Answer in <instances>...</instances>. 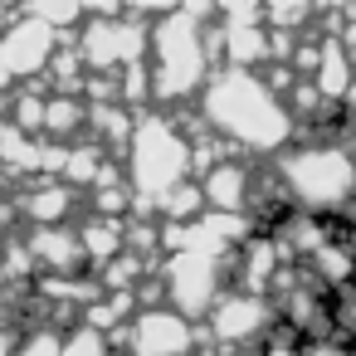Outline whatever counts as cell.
Returning a JSON list of instances; mask_svg holds the SVG:
<instances>
[{"label": "cell", "mask_w": 356, "mask_h": 356, "mask_svg": "<svg viewBox=\"0 0 356 356\" xmlns=\"http://www.w3.org/2000/svg\"><path fill=\"white\" fill-rule=\"evenodd\" d=\"M200 118L239 156H268V161L298 132L283 93L264 79V69H229V64L215 69L210 83L200 88Z\"/></svg>", "instance_id": "cell-1"}, {"label": "cell", "mask_w": 356, "mask_h": 356, "mask_svg": "<svg viewBox=\"0 0 356 356\" xmlns=\"http://www.w3.org/2000/svg\"><path fill=\"white\" fill-rule=\"evenodd\" d=\"M215 64V30L205 25V0L152 20L147 35V69H152V98L156 103H186L200 98Z\"/></svg>", "instance_id": "cell-2"}, {"label": "cell", "mask_w": 356, "mask_h": 356, "mask_svg": "<svg viewBox=\"0 0 356 356\" xmlns=\"http://www.w3.org/2000/svg\"><path fill=\"white\" fill-rule=\"evenodd\" d=\"M122 152H127L122 156V176L132 186V215L156 210L166 191H176L181 181L195 176V166H191V137L166 113H137L132 118V137H127Z\"/></svg>", "instance_id": "cell-3"}, {"label": "cell", "mask_w": 356, "mask_h": 356, "mask_svg": "<svg viewBox=\"0 0 356 356\" xmlns=\"http://www.w3.org/2000/svg\"><path fill=\"white\" fill-rule=\"evenodd\" d=\"M273 181L293 210L307 215H341L356 200V161L346 142L312 137L302 147H283L273 156Z\"/></svg>", "instance_id": "cell-4"}, {"label": "cell", "mask_w": 356, "mask_h": 356, "mask_svg": "<svg viewBox=\"0 0 356 356\" xmlns=\"http://www.w3.org/2000/svg\"><path fill=\"white\" fill-rule=\"evenodd\" d=\"M225 288H229V254H215V249H195L191 244V249H171L166 264H161V293L191 322H200Z\"/></svg>", "instance_id": "cell-5"}, {"label": "cell", "mask_w": 356, "mask_h": 356, "mask_svg": "<svg viewBox=\"0 0 356 356\" xmlns=\"http://www.w3.org/2000/svg\"><path fill=\"white\" fill-rule=\"evenodd\" d=\"M147 35H152V25L142 20V15H118V10H108V15H88L83 25H79V54H83V64H88V74H118V69H127V64H142L147 59Z\"/></svg>", "instance_id": "cell-6"}, {"label": "cell", "mask_w": 356, "mask_h": 356, "mask_svg": "<svg viewBox=\"0 0 356 356\" xmlns=\"http://www.w3.org/2000/svg\"><path fill=\"white\" fill-rule=\"evenodd\" d=\"M278 322L273 302L264 293H244V288H225L215 298V307L200 317V337L215 346V356L225 351H244V346H259V337Z\"/></svg>", "instance_id": "cell-7"}, {"label": "cell", "mask_w": 356, "mask_h": 356, "mask_svg": "<svg viewBox=\"0 0 356 356\" xmlns=\"http://www.w3.org/2000/svg\"><path fill=\"white\" fill-rule=\"evenodd\" d=\"M113 337L127 346V356H195V346H200V327L186 312H176L171 302L137 307L127 317V327Z\"/></svg>", "instance_id": "cell-8"}, {"label": "cell", "mask_w": 356, "mask_h": 356, "mask_svg": "<svg viewBox=\"0 0 356 356\" xmlns=\"http://www.w3.org/2000/svg\"><path fill=\"white\" fill-rule=\"evenodd\" d=\"M195 181H200L205 210H244L249 215V205H254V161L249 156L229 152V156L210 161Z\"/></svg>", "instance_id": "cell-9"}, {"label": "cell", "mask_w": 356, "mask_h": 356, "mask_svg": "<svg viewBox=\"0 0 356 356\" xmlns=\"http://www.w3.org/2000/svg\"><path fill=\"white\" fill-rule=\"evenodd\" d=\"M25 249H30L35 268H44V273H79L83 268V244H79V229H69V225H35L25 234Z\"/></svg>", "instance_id": "cell-10"}, {"label": "cell", "mask_w": 356, "mask_h": 356, "mask_svg": "<svg viewBox=\"0 0 356 356\" xmlns=\"http://www.w3.org/2000/svg\"><path fill=\"white\" fill-rule=\"evenodd\" d=\"M74 205H79V191H74L64 176H40V181L20 195V210H25V220H35V225H69Z\"/></svg>", "instance_id": "cell-11"}, {"label": "cell", "mask_w": 356, "mask_h": 356, "mask_svg": "<svg viewBox=\"0 0 356 356\" xmlns=\"http://www.w3.org/2000/svg\"><path fill=\"white\" fill-rule=\"evenodd\" d=\"M83 127H88V98L83 93H49L44 98V127H40V137L74 142Z\"/></svg>", "instance_id": "cell-12"}, {"label": "cell", "mask_w": 356, "mask_h": 356, "mask_svg": "<svg viewBox=\"0 0 356 356\" xmlns=\"http://www.w3.org/2000/svg\"><path fill=\"white\" fill-rule=\"evenodd\" d=\"M79 244H83V264L103 268L108 259H118L127 249V220L113 215H93L88 225H79Z\"/></svg>", "instance_id": "cell-13"}, {"label": "cell", "mask_w": 356, "mask_h": 356, "mask_svg": "<svg viewBox=\"0 0 356 356\" xmlns=\"http://www.w3.org/2000/svg\"><path fill=\"white\" fill-rule=\"evenodd\" d=\"M25 15H35V20H44L49 30H74V25H83V0H25Z\"/></svg>", "instance_id": "cell-14"}, {"label": "cell", "mask_w": 356, "mask_h": 356, "mask_svg": "<svg viewBox=\"0 0 356 356\" xmlns=\"http://www.w3.org/2000/svg\"><path fill=\"white\" fill-rule=\"evenodd\" d=\"M312 0H264V25L268 30H283V35H298L307 20H312Z\"/></svg>", "instance_id": "cell-15"}, {"label": "cell", "mask_w": 356, "mask_h": 356, "mask_svg": "<svg viewBox=\"0 0 356 356\" xmlns=\"http://www.w3.org/2000/svg\"><path fill=\"white\" fill-rule=\"evenodd\" d=\"M64 356H113V337L108 332H98V327H88L83 317L64 332Z\"/></svg>", "instance_id": "cell-16"}, {"label": "cell", "mask_w": 356, "mask_h": 356, "mask_svg": "<svg viewBox=\"0 0 356 356\" xmlns=\"http://www.w3.org/2000/svg\"><path fill=\"white\" fill-rule=\"evenodd\" d=\"M6 122H15L20 132H30V137H35V132L44 127V98H40L35 88H20V98H15V108H10V118H6Z\"/></svg>", "instance_id": "cell-17"}, {"label": "cell", "mask_w": 356, "mask_h": 356, "mask_svg": "<svg viewBox=\"0 0 356 356\" xmlns=\"http://www.w3.org/2000/svg\"><path fill=\"white\" fill-rule=\"evenodd\" d=\"M15 356H64V332L54 327H30L15 346Z\"/></svg>", "instance_id": "cell-18"}, {"label": "cell", "mask_w": 356, "mask_h": 356, "mask_svg": "<svg viewBox=\"0 0 356 356\" xmlns=\"http://www.w3.org/2000/svg\"><path fill=\"white\" fill-rule=\"evenodd\" d=\"M337 337L351 346V356H356V283L346 288V293H337Z\"/></svg>", "instance_id": "cell-19"}, {"label": "cell", "mask_w": 356, "mask_h": 356, "mask_svg": "<svg viewBox=\"0 0 356 356\" xmlns=\"http://www.w3.org/2000/svg\"><path fill=\"white\" fill-rule=\"evenodd\" d=\"M132 15H171V10H186V6H200V0H122Z\"/></svg>", "instance_id": "cell-20"}, {"label": "cell", "mask_w": 356, "mask_h": 356, "mask_svg": "<svg viewBox=\"0 0 356 356\" xmlns=\"http://www.w3.org/2000/svg\"><path fill=\"white\" fill-rule=\"evenodd\" d=\"M298 356H351V346L341 337H317V341H302Z\"/></svg>", "instance_id": "cell-21"}, {"label": "cell", "mask_w": 356, "mask_h": 356, "mask_svg": "<svg viewBox=\"0 0 356 356\" xmlns=\"http://www.w3.org/2000/svg\"><path fill=\"white\" fill-rule=\"evenodd\" d=\"M15 346H20V337H15L6 322H0V356H15Z\"/></svg>", "instance_id": "cell-22"}, {"label": "cell", "mask_w": 356, "mask_h": 356, "mask_svg": "<svg viewBox=\"0 0 356 356\" xmlns=\"http://www.w3.org/2000/svg\"><path fill=\"white\" fill-rule=\"evenodd\" d=\"M122 0H83V10H93V15H108V10H118Z\"/></svg>", "instance_id": "cell-23"}, {"label": "cell", "mask_w": 356, "mask_h": 356, "mask_svg": "<svg viewBox=\"0 0 356 356\" xmlns=\"http://www.w3.org/2000/svg\"><path fill=\"white\" fill-rule=\"evenodd\" d=\"M346 152H351V161H356V118H351V127H346Z\"/></svg>", "instance_id": "cell-24"}, {"label": "cell", "mask_w": 356, "mask_h": 356, "mask_svg": "<svg viewBox=\"0 0 356 356\" xmlns=\"http://www.w3.org/2000/svg\"><path fill=\"white\" fill-rule=\"evenodd\" d=\"M195 356H210V351H195Z\"/></svg>", "instance_id": "cell-25"}]
</instances>
